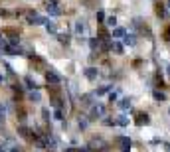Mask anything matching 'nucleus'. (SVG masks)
<instances>
[{
	"label": "nucleus",
	"mask_w": 170,
	"mask_h": 152,
	"mask_svg": "<svg viewBox=\"0 0 170 152\" xmlns=\"http://www.w3.org/2000/svg\"><path fill=\"white\" fill-rule=\"evenodd\" d=\"M123 42L127 43V46H135V43H136V40H135V36H132V34H125Z\"/></svg>",
	"instance_id": "1a4fd4ad"
},
{
	"label": "nucleus",
	"mask_w": 170,
	"mask_h": 152,
	"mask_svg": "<svg viewBox=\"0 0 170 152\" xmlns=\"http://www.w3.org/2000/svg\"><path fill=\"white\" fill-rule=\"evenodd\" d=\"M46 30L50 32V34H57V28H56V24H54V22H50V20H47V24H46Z\"/></svg>",
	"instance_id": "9d476101"
},
{
	"label": "nucleus",
	"mask_w": 170,
	"mask_h": 152,
	"mask_svg": "<svg viewBox=\"0 0 170 152\" xmlns=\"http://www.w3.org/2000/svg\"><path fill=\"white\" fill-rule=\"evenodd\" d=\"M107 26H111V28L117 26V18H115V16H109V18H107Z\"/></svg>",
	"instance_id": "f3484780"
},
{
	"label": "nucleus",
	"mask_w": 170,
	"mask_h": 152,
	"mask_svg": "<svg viewBox=\"0 0 170 152\" xmlns=\"http://www.w3.org/2000/svg\"><path fill=\"white\" fill-rule=\"evenodd\" d=\"M46 10H47V14H50V16H60V14H61V10L57 8V4L54 2V0H50V2H47Z\"/></svg>",
	"instance_id": "39448f33"
},
{
	"label": "nucleus",
	"mask_w": 170,
	"mask_h": 152,
	"mask_svg": "<svg viewBox=\"0 0 170 152\" xmlns=\"http://www.w3.org/2000/svg\"><path fill=\"white\" fill-rule=\"evenodd\" d=\"M117 142H119V146H121V150H123V152H129L131 150V138L129 136H119V138H117Z\"/></svg>",
	"instance_id": "20e7f679"
},
{
	"label": "nucleus",
	"mask_w": 170,
	"mask_h": 152,
	"mask_svg": "<svg viewBox=\"0 0 170 152\" xmlns=\"http://www.w3.org/2000/svg\"><path fill=\"white\" fill-rule=\"evenodd\" d=\"M57 38H60V42H69V36H67V34H60V36H57Z\"/></svg>",
	"instance_id": "4be33fe9"
},
{
	"label": "nucleus",
	"mask_w": 170,
	"mask_h": 152,
	"mask_svg": "<svg viewBox=\"0 0 170 152\" xmlns=\"http://www.w3.org/2000/svg\"><path fill=\"white\" fill-rule=\"evenodd\" d=\"M154 99L162 103V101H164V93H160V91H154Z\"/></svg>",
	"instance_id": "a211bd4d"
},
{
	"label": "nucleus",
	"mask_w": 170,
	"mask_h": 152,
	"mask_svg": "<svg viewBox=\"0 0 170 152\" xmlns=\"http://www.w3.org/2000/svg\"><path fill=\"white\" fill-rule=\"evenodd\" d=\"M75 34L79 36V40H85V38H87V24H85L83 20L75 22Z\"/></svg>",
	"instance_id": "f03ea898"
},
{
	"label": "nucleus",
	"mask_w": 170,
	"mask_h": 152,
	"mask_svg": "<svg viewBox=\"0 0 170 152\" xmlns=\"http://www.w3.org/2000/svg\"><path fill=\"white\" fill-rule=\"evenodd\" d=\"M166 6H168V8H170V0H168V2H166Z\"/></svg>",
	"instance_id": "b1692460"
},
{
	"label": "nucleus",
	"mask_w": 170,
	"mask_h": 152,
	"mask_svg": "<svg viewBox=\"0 0 170 152\" xmlns=\"http://www.w3.org/2000/svg\"><path fill=\"white\" fill-rule=\"evenodd\" d=\"M119 124H121V127H127V124H129V118H127V117H121V118H119Z\"/></svg>",
	"instance_id": "aec40b11"
},
{
	"label": "nucleus",
	"mask_w": 170,
	"mask_h": 152,
	"mask_svg": "<svg viewBox=\"0 0 170 152\" xmlns=\"http://www.w3.org/2000/svg\"><path fill=\"white\" fill-rule=\"evenodd\" d=\"M119 107L123 109V111H127V109H131V99H121V101H119Z\"/></svg>",
	"instance_id": "9b49d317"
},
{
	"label": "nucleus",
	"mask_w": 170,
	"mask_h": 152,
	"mask_svg": "<svg viewBox=\"0 0 170 152\" xmlns=\"http://www.w3.org/2000/svg\"><path fill=\"white\" fill-rule=\"evenodd\" d=\"M107 91H111V85H105V87H101V89H97V93H95V95H105Z\"/></svg>",
	"instance_id": "2eb2a0df"
},
{
	"label": "nucleus",
	"mask_w": 170,
	"mask_h": 152,
	"mask_svg": "<svg viewBox=\"0 0 170 152\" xmlns=\"http://www.w3.org/2000/svg\"><path fill=\"white\" fill-rule=\"evenodd\" d=\"M18 132L22 134V136H26V138H30V130H28V128H20Z\"/></svg>",
	"instance_id": "6ab92c4d"
},
{
	"label": "nucleus",
	"mask_w": 170,
	"mask_h": 152,
	"mask_svg": "<svg viewBox=\"0 0 170 152\" xmlns=\"http://www.w3.org/2000/svg\"><path fill=\"white\" fill-rule=\"evenodd\" d=\"M97 117H105V105L103 103H97L91 109V118H97Z\"/></svg>",
	"instance_id": "7ed1b4c3"
},
{
	"label": "nucleus",
	"mask_w": 170,
	"mask_h": 152,
	"mask_svg": "<svg viewBox=\"0 0 170 152\" xmlns=\"http://www.w3.org/2000/svg\"><path fill=\"white\" fill-rule=\"evenodd\" d=\"M125 34H127L125 28H115L113 30V38H125Z\"/></svg>",
	"instance_id": "f8f14e48"
},
{
	"label": "nucleus",
	"mask_w": 170,
	"mask_h": 152,
	"mask_svg": "<svg viewBox=\"0 0 170 152\" xmlns=\"http://www.w3.org/2000/svg\"><path fill=\"white\" fill-rule=\"evenodd\" d=\"M97 75H99V71H97V69H95V67H87V69H85V77H87V79H97Z\"/></svg>",
	"instance_id": "0eeeda50"
},
{
	"label": "nucleus",
	"mask_w": 170,
	"mask_h": 152,
	"mask_svg": "<svg viewBox=\"0 0 170 152\" xmlns=\"http://www.w3.org/2000/svg\"><path fill=\"white\" fill-rule=\"evenodd\" d=\"M46 79H47V83L50 85H60L61 83V75L56 71V69H50V71L46 73Z\"/></svg>",
	"instance_id": "f257e3e1"
},
{
	"label": "nucleus",
	"mask_w": 170,
	"mask_h": 152,
	"mask_svg": "<svg viewBox=\"0 0 170 152\" xmlns=\"http://www.w3.org/2000/svg\"><path fill=\"white\" fill-rule=\"evenodd\" d=\"M4 121H6V111L4 107H0V127H4Z\"/></svg>",
	"instance_id": "4468645a"
},
{
	"label": "nucleus",
	"mask_w": 170,
	"mask_h": 152,
	"mask_svg": "<svg viewBox=\"0 0 170 152\" xmlns=\"http://www.w3.org/2000/svg\"><path fill=\"white\" fill-rule=\"evenodd\" d=\"M0 152H2V146H0Z\"/></svg>",
	"instance_id": "a878e982"
},
{
	"label": "nucleus",
	"mask_w": 170,
	"mask_h": 152,
	"mask_svg": "<svg viewBox=\"0 0 170 152\" xmlns=\"http://www.w3.org/2000/svg\"><path fill=\"white\" fill-rule=\"evenodd\" d=\"M26 83H28V87H30V89H36V83L32 81V77H26Z\"/></svg>",
	"instance_id": "412c9836"
},
{
	"label": "nucleus",
	"mask_w": 170,
	"mask_h": 152,
	"mask_svg": "<svg viewBox=\"0 0 170 152\" xmlns=\"http://www.w3.org/2000/svg\"><path fill=\"white\" fill-rule=\"evenodd\" d=\"M93 95H95V93H93ZM93 95H83V97H81V103H83L85 107H87V105H91V99H93Z\"/></svg>",
	"instance_id": "ddd939ff"
},
{
	"label": "nucleus",
	"mask_w": 170,
	"mask_h": 152,
	"mask_svg": "<svg viewBox=\"0 0 170 152\" xmlns=\"http://www.w3.org/2000/svg\"><path fill=\"white\" fill-rule=\"evenodd\" d=\"M0 83H2V75H0Z\"/></svg>",
	"instance_id": "393cba45"
},
{
	"label": "nucleus",
	"mask_w": 170,
	"mask_h": 152,
	"mask_svg": "<svg viewBox=\"0 0 170 152\" xmlns=\"http://www.w3.org/2000/svg\"><path fill=\"white\" fill-rule=\"evenodd\" d=\"M44 118H46V121L50 118V111H47V109H44Z\"/></svg>",
	"instance_id": "5701e85b"
},
{
	"label": "nucleus",
	"mask_w": 170,
	"mask_h": 152,
	"mask_svg": "<svg viewBox=\"0 0 170 152\" xmlns=\"http://www.w3.org/2000/svg\"><path fill=\"white\" fill-rule=\"evenodd\" d=\"M28 24H32V26H42V24H47V20L44 18V16L34 14V16H30V18H28Z\"/></svg>",
	"instance_id": "423d86ee"
},
{
	"label": "nucleus",
	"mask_w": 170,
	"mask_h": 152,
	"mask_svg": "<svg viewBox=\"0 0 170 152\" xmlns=\"http://www.w3.org/2000/svg\"><path fill=\"white\" fill-rule=\"evenodd\" d=\"M113 50H115L117 53H123V43H119V42H115V43H113Z\"/></svg>",
	"instance_id": "dca6fc26"
},
{
	"label": "nucleus",
	"mask_w": 170,
	"mask_h": 152,
	"mask_svg": "<svg viewBox=\"0 0 170 152\" xmlns=\"http://www.w3.org/2000/svg\"><path fill=\"white\" fill-rule=\"evenodd\" d=\"M30 101L40 103V101H42V93H40V91H36V89H32V91H30Z\"/></svg>",
	"instance_id": "6e6552de"
}]
</instances>
